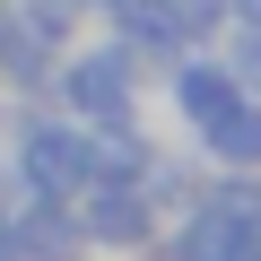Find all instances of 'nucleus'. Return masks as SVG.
Masks as SVG:
<instances>
[{"label": "nucleus", "mask_w": 261, "mask_h": 261, "mask_svg": "<svg viewBox=\"0 0 261 261\" xmlns=\"http://www.w3.org/2000/svg\"><path fill=\"white\" fill-rule=\"evenodd\" d=\"M18 174L35 183V200H70L79 183H96L87 130H70V122H44V130H27V157H18Z\"/></svg>", "instance_id": "1"}, {"label": "nucleus", "mask_w": 261, "mask_h": 261, "mask_svg": "<svg viewBox=\"0 0 261 261\" xmlns=\"http://www.w3.org/2000/svg\"><path fill=\"white\" fill-rule=\"evenodd\" d=\"M61 105H70L79 122H122V113H130V53L113 44V53H87V61H70V79H61Z\"/></svg>", "instance_id": "2"}, {"label": "nucleus", "mask_w": 261, "mask_h": 261, "mask_svg": "<svg viewBox=\"0 0 261 261\" xmlns=\"http://www.w3.org/2000/svg\"><path fill=\"white\" fill-rule=\"evenodd\" d=\"M174 261H252V226L226 218V209H200V218L174 235Z\"/></svg>", "instance_id": "3"}, {"label": "nucleus", "mask_w": 261, "mask_h": 261, "mask_svg": "<svg viewBox=\"0 0 261 261\" xmlns=\"http://www.w3.org/2000/svg\"><path fill=\"white\" fill-rule=\"evenodd\" d=\"M9 235H18V261H70L79 252V226L61 218V200H35L27 218H9Z\"/></svg>", "instance_id": "4"}, {"label": "nucleus", "mask_w": 261, "mask_h": 261, "mask_svg": "<svg viewBox=\"0 0 261 261\" xmlns=\"http://www.w3.org/2000/svg\"><path fill=\"white\" fill-rule=\"evenodd\" d=\"M200 140H209V157L218 166H261V105H226L218 122H200Z\"/></svg>", "instance_id": "5"}, {"label": "nucleus", "mask_w": 261, "mask_h": 261, "mask_svg": "<svg viewBox=\"0 0 261 261\" xmlns=\"http://www.w3.org/2000/svg\"><path fill=\"white\" fill-rule=\"evenodd\" d=\"M79 235H96V244H140V235H148V200H140V192H122V183H105Z\"/></svg>", "instance_id": "6"}, {"label": "nucleus", "mask_w": 261, "mask_h": 261, "mask_svg": "<svg viewBox=\"0 0 261 261\" xmlns=\"http://www.w3.org/2000/svg\"><path fill=\"white\" fill-rule=\"evenodd\" d=\"M0 61H9V79H18V87H35V79H44V35L27 27L18 0L0 9Z\"/></svg>", "instance_id": "7"}, {"label": "nucleus", "mask_w": 261, "mask_h": 261, "mask_svg": "<svg viewBox=\"0 0 261 261\" xmlns=\"http://www.w3.org/2000/svg\"><path fill=\"white\" fill-rule=\"evenodd\" d=\"M174 96H183V113H192V122H218V113H226L244 87H235V70H209V61H192Z\"/></svg>", "instance_id": "8"}, {"label": "nucleus", "mask_w": 261, "mask_h": 261, "mask_svg": "<svg viewBox=\"0 0 261 261\" xmlns=\"http://www.w3.org/2000/svg\"><path fill=\"white\" fill-rule=\"evenodd\" d=\"M148 18H157L174 44H192V35H209V27L226 18V0H148Z\"/></svg>", "instance_id": "9"}, {"label": "nucleus", "mask_w": 261, "mask_h": 261, "mask_svg": "<svg viewBox=\"0 0 261 261\" xmlns=\"http://www.w3.org/2000/svg\"><path fill=\"white\" fill-rule=\"evenodd\" d=\"M18 9H27V27H35V35L53 44V35H61V27L79 18V0H18Z\"/></svg>", "instance_id": "10"}, {"label": "nucleus", "mask_w": 261, "mask_h": 261, "mask_svg": "<svg viewBox=\"0 0 261 261\" xmlns=\"http://www.w3.org/2000/svg\"><path fill=\"white\" fill-rule=\"evenodd\" d=\"M235 79H244V87H261V27H252V44L235 53Z\"/></svg>", "instance_id": "11"}, {"label": "nucleus", "mask_w": 261, "mask_h": 261, "mask_svg": "<svg viewBox=\"0 0 261 261\" xmlns=\"http://www.w3.org/2000/svg\"><path fill=\"white\" fill-rule=\"evenodd\" d=\"M226 9H235V18H244V27H261V0H226Z\"/></svg>", "instance_id": "12"}, {"label": "nucleus", "mask_w": 261, "mask_h": 261, "mask_svg": "<svg viewBox=\"0 0 261 261\" xmlns=\"http://www.w3.org/2000/svg\"><path fill=\"white\" fill-rule=\"evenodd\" d=\"M0 261H18V235H9V218H0Z\"/></svg>", "instance_id": "13"}]
</instances>
